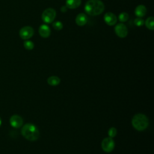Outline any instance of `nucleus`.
Here are the masks:
<instances>
[{"instance_id":"f8f14e48","label":"nucleus","mask_w":154,"mask_h":154,"mask_svg":"<svg viewBox=\"0 0 154 154\" xmlns=\"http://www.w3.org/2000/svg\"><path fill=\"white\" fill-rule=\"evenodd\" d=\"M135 14L138 17H144L147 12L146 7L143 5H138L135 9Z\"/></svg>"},{"instance_id":"2eb2a0df","label":"nucleus","mask_w":154,"mask_h":154,"mask_svg":"<svg viewBox=\"0 0 154 154\" xmlns=\"http://www.w3.org/2000/svg\"><path fill=\"white\" fill-rule=\"evenodd\" d=\"M146 26L150 30L154 29V18L153 17H149L145 21Z\"/></svg>"},{"instance_id":"6ab92c4d","label":"nucleus","mask_w":154,"mask_h":154,"mask_svg":"<svg viewBox=\"0 0 154 154\" xmlns=\"http://www.w3.org/2000/svg\"><path fill=\"white\" fill-rule=\"evenodd\" d=\"M134 24L137 26H141L144 24V21L141 17H137L134 20Z\"/></svg>"},{"instance_id":"412c9836","label":"nucleus","mask_w":154,"mask_h":154,"mask_svg":"<svg viewBox=\"0 0 154 154\" xmlns=\"http://www.w3.org/2000/svg\"><path fill=\"white\" fill-rule=\"evenodd\" d=\"M1 123H2V120H1V117H0V126H1Z\"/></svg>"},{"instance_id":"423d86ee","label":"nucleus","mask_w":154,"mask_h":154,"mask_svg":"<svg viewBox=\"0 0 154 154\" xmlns=\"http://www.w3.org/2000/svg\"><path fill=\"white\" fill-rule=\"evenodd\" d=\"M114 141L111 137L104 138L101 143V146L103 150L107 153L111 152L114 149Z\"/></svg>"},{"instance_id":"f257e3e1","label":"nucleus","mask_w":154,"mask_h":154,"mask_svg":"<svg viewBox=\"0 0 154 154\" xmlns=\"http://www.w3.org/2000/svg\"><path fill=\"white\" fill-rule=\"evenodd\" d=\"M105 5L100 0H88L84 7L85 11L90 16H97L103 13Z\"/></svg>"},{"instance_id":"f03ea898","label":"nucleus","mask_w":154,"mask_h":154,"mask_svg":"<svg viewBox=\"0 0 154 154\" xmlns=\"http://www.w3.org/2000/svg\"><path fill=\"white\" fill-rule=\"evenodd\" d=\"M23 137L29 141H35L38 138L39 131L37 128L32 123L25 124L21 129Z\"/></svg>"},{"instance_id":"20e7f679","label":"nucleus","mask_w":154,"mask_h":154,"mask_svg":"<svg viewBox=\"0 0 154 154\" xmlns=\"http://www.w3.org/2000/svg\"><path fill=\"white\" fill-rule=\"evenodd\" d=\"M56 17V11L54 8H48L43 11L42 14V19L46 23H52Z\"/></svg>"},{"instance_id":"7ed1b4c3","label":"nucleus","mask_w":154,"mask_h":154,"mask_svg":"<svg viewBox=\"0 0 154 154\" xmlns=\"http://www.w3.org/2000/svg\"><path fill=\"white\" fill-rule=\"evenodd\" d=\"M133 127L138 131H143L147 128L149 125L148 118L143 114H135L132 120Z\"/></svg>"},{"instance_id":"6e6552de","label":"nucleus","mask_w":154,"mask_h":154,"mask_svg":"<svg viewBox=\"0 0 154 154\" xmlns=\"http://www.w3.org/2000/svg\"><path fill=\"white\" fill-rule=\"evenodd\" d=\"M103 19L105 22L109 26L114 25L117 20L116 16L111 12L106 13L103 16Z\"/></svg>"},{"instance_id":"4468645a","label":"nucleus","mask_w":154,"mask_h":154,"mask_svg":"<svg viewBox=\"0 0 154 154\" xmlns=\"http://www.w3.org/2000/svg\"><path fill=\"white\" fill-rule=\"evenodd\" d=\"M47 82L51 86H56L60 82V79L56 76H52L48 78Z\"/></svg>"},{"instance_id":"39448f33","label":"nucleus","mask_w":154,"mask_h":154,"mask_svg":"<svg viewBox=\"0 0 154 154\" xmlns=\"http://www.w3.org/2000/svg\"><path fill=\"white\" fill-rule=\"evenodd\" d=\"M34 29L30 26H25L22 27L19 31V35L23 40H28L34 35Z\"/></svg>"},{"instance_id":"0eeeda50","label":"nucleus","mask_w":154,"mask_h":154,"mask_svg":"<svg viewBox=\"0 0 154 154\" xmlns=\"http://www.w3.org/2000/svg\"><path fill=\"white\" fill-rule=\"evenodd\" d=\"M114 31L116 35L120 38L126 37L128 33L127 26L122 23H119L116 25Z\"/></svg>"},{"instance_id":"f3484780","label":"nucleus","mask_w":154,"mask_h":154,"mask_svg":"<svg viewBox=\"0 0 154 154\" xmlns=\"http://www.w3.org/2000/svg\"><path fill=\"white\" fill-rule=\"evenodd\" d=\"M129 19V14L126 12H122L119 15V20L121 22H125Z\"/></svg>"},{"instance_id":"1a4fd4ad","label":"nucleus","mask_w":154,"mask_h":154,"mask_svg":"<svg viewBox=\"0 0 154 154\" xmlns=\"http://www.w3.org/2000/svg\"><path fill=\"white\" fill-rule=\"evenodd\" d=\"M10 123L12 127L19 128L21 127L23 124V119L18 115H13L10 119Z\"/></svg>"},{"instance_id":"9b49d317","label":"nucleus","mask_w":154,"mask_h":154,"mask_svg":"<svg viewBox=\"0 0 154 154\" xmlns=\"http://www.w3.org/2000/svg\"><path fill=\"white\" fill-rule=\"evenodd\" d=\"M75 22L78 26H84L87 22V17L84 13H79L75 19Z\"/></svg>"},{"instance_id":"dca6fc26","label":"nucleus","mask_w":154,"mask_h":154,"mask_svg":"<svg viewBox=\"0 0 154 154\" xmlns=\"http://www.w3.org/2000/svg\"><path fill=\"white\" fill-rule=\"evenodd\" d=\"M23 46L27 50H32L34 47V44L32 41L26 40V41L23 42Z\"/></svg>"},{"instance_id":"9d476101","label":"nucleus","mask_w":154,"mask_h":154,"mask_svg":"<svg viewBox=\"0 0 154 154\" xmlns=\"http://www.w3.org/2000/svg\"><path fill=\"white\" fill-rule=\"evenodd\" d=\"M51 29L49 26L46 24H43L38 28V33L43 38H48L51 35Z\"/></svg>"},{"instance_id":"a211bd4d","label":"nucleus","mask_w":154,"mask_h":154,"mask_svg":"<svg viewBox=\"0 0 154 154\" xmlns=\"http://www.w3.org/2000/svg\"><path fill=\"white\" fill-rule=\"evenodd\" d=\"M52 27L54 28V29L57 30V31H60V30L63 29V24L60 21H56V22H53Z\"/></svg>"},{"instance_id":"ddd939ff","label":"nucleus","mask_w":154,"mask_h":154,"mask_svg":"<svg viewBox=\"0 0 154 154\" xmlns=\"http://www.w3.org/2000/svg\"><path fill=\"white\" fill-rule=\"evenodd\" d=\"M81 4V0H66V6L69 9L78 8Z\"/></svg>"},{"instance_id":"aec40b11","label":"nucleus","mask_w":154,"mask_h":154,"mask_svg":"<svg viewBox=\"0 0 154 154\" xmlns=\"http://www.w3.org/2000/svg\"><path fill=\"white\" fill-rule=\"evenodd\" d=\"M116 134H117V130H116V129L115 128H114V127L111 128L109 129V131H108V135H109V137H111V138H112V137H115L116 135Z\"/></svg>"}]
</instances>
